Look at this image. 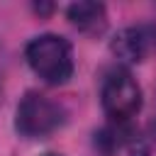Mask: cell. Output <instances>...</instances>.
<instances>
[{"label": "cell", "mask_w": 156, "mask_h": 156, "mask_svg": "<svg viewBox=\"0 0 156 156\" xmlns=\"http://www.w3.org/2000/svg\"><path fill=\"white\" fill-rule=\"evenodd\" d=\"M24 58L32 73L46 85H66L76 68L71 41L51 32L32 37L24 46Z\"/></svg>", "instance_id": "6da1fadb"}, {"label": "cell", "mask_w": 156, "mask_h": 156, "mask_svg": "<svg viewBox=\"0 0 156 156\" xmlns=\"http://www.w3.org/2000/svg\"><path fill=\"white\" fill-rule=\"evenodd\" d=\"M66 124V107L39 90H27L15 107V132L22 139H46Z\"/></svg>", "instance_id": "7a4b0ae2"}, {"label": "cell", "mask_w": 156, "mask_h": 156, "mask_svg": "<svg viewBox=\"0 0 156 156\" xmlns=\"http://www.w3.org/2000/svg\"><path fill=\"white\" fill-rule=\"evenodd\" d=\"M141 102H144L141 85L136 83V78L127 66L117 63L110 71H105L100 80V105L112 124L124 127L132 117L139 115Z\"/></svg>", "instance_id": "3957f363"}, {"label": "cell", "mask_w": 156, "mask_h": 156, "mask_svg": "<svg viewBox=\"0 0 156 156\" xmlns=\"http://www.w3.org/2000/svg\"><path fill=\"white\" fill-rule=\"evenodd\" d=\"M151 39L154 34L144 27H124L119 29L112 41H110V51L115 54V58L119 61V66H134L141 63L151 49Z\"/></svg>", "instance_id": "277c9868"}, {"label": "cell", "mask_w": 156, "mask_h": 156, "mask_svg": "<svg viewBox=\"0 0 156 156\" xmlns=\"http://www.w3.org/2000/svg\"><path fill=\"white\" fill-rule=\"evenodd\" d=\"M66 20L80 34L100 37L107 29V7L102 2H73L66 7Z\"/></svg>", "instance_id": "5b68a950"}, {"label": "cell", "mask_w": 156, "mask_h": 156, "mask_svg": "<svg viewBox=\"0 0 156 156\" xmlns=\"http://www.w3.org/2000/svg\"><path fill=\"white\" fill-rule=\"evenodd\" d=\"M34 10H37L39 15H46V12H51L54 7H51V5H34Z\"/></svg>", "instance_id": "8992f818"}, {"label": "cell", "mask_w": 156, "mask_h": 156, "mask_svg": "<svg viewBox=\"0 0 156 156\" xmlns=\"http://www.w3.org/2000/svg\"><path fill=\"white\" fill-rule=\"evenodd\" d=\"M39 156H63V154H58V151H44V154H39Z\"/></svg>", "instance_id": "52a82bcc"}]
</instances>
